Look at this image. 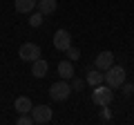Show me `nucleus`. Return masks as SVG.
I'll use <instances>...</instances> for the list:
<instances>
[{"instance_id": "obj_8", "label": "nucleus", "mask_w": 134, "mask_h": 125, "mask_svg": "<svg viewBox=\"0 0 134 125\" xmlns=\"http://www.w3.org/2000/svg\"><path fill=\"white\" fill-rule=\"evenodd\" d=\"M31 98L29 96H18L16 98V103H14V110L18 112V114H31Z\"/></svg>"}, {"instance_id": "obj_14", "label": "nucleus", "mask_w": 134, "mask_h": 125, "mask_svg": "<svg viewBox=\"0 0 134 125\" xmlns=\"http://www.w3.org/2000/svg\"><path fill=\"white\" fill-rule=\"evenodd\" d=\"M43 16H45L43 11H38V14H31V16H29V25H31V27H40V25L45 22Z\"/></svg>"}, {"instance_id": "obj_10", "label": "nucleus", "mask_w": 134, "mask_h": 125, "mask_svg": "<svg viewBox=\"0 0 134 125\" xmlns=\"http://www.w3.org/2000/svg\"><path fill=\"white\" fill-rule=\"evenodd\" d=\"M47 69H49V65H47V60H43V58H38V60L31 62V74L36 78H45L47 76Z\"/></svg>"}, {"instance_id": "obj_15", "label": "nucleus", "mask_w": 134, "mask_h": 125, "mask_svg": "<svg viewBox=\"0 0 134 125\" xmlns=\"http://www.w3.org/2000/svg\"><path fill=\"white\" fill-rule=\"evenodd\" d=\"M69 85H72L74 92H81L83 85H85V81H81V78H74V76H72V83H69Z\"/></svg>"}, {"instance_id": "obj_13", "label": "nucleus", "mask_w": 134, "mask_h": 125, "mask_svg": "<svg viewBox=\"0 0 134 125\" xmlns=\"http://www.w3.org/2000/svg\"><path fill=\"white\" fill-rule=\"evenodd\" d=\"M56 7H58V2H56V0H38V9L43 11L45 16L54 14V11H56Z\"/></svg>"}, {"instance_id": "obj_17", "label": "nucleus", "mask_w": 134, "mask_h": 125, "mask_svg": "<svg viewBox=\"0 0 134 125\" xmlns=\"http://www.w3.org/2000/svg\"><path fill=\"white\" fill-rule=\"evenodd\" d=\"M65 54H67V58H69V60H78V58H81V52H78V49H74V47H69Z\"/></svg>"}, {"instance_id": "obj_11", "label": "nucleus", "mask_w": 134, "mask_h": 125, "mask_svg": "<svg viewBox=\"0 0 134 125\" xmlns=\"http://www.w3.org/2000/svg\"><path fill=\"white\" fill-rule=\"evenodd\" d=\"M36 5H38V0H16L14 2V7H16L18 14H31Z\"/></svg>"}, {"instance_id": "obj_5", "label": "nucleus", "mask_w": 134, "mask_h": 125, "mask_svg": "<svg viewBox=\"0 0 134 125\" xmlns=\"http://www.w3.org/2000/svg\"><path fill=\"white\" fill-rule=\"evenodd\" d=\"M31 116H34V123L45 125V123L52 121L54 112H52V107H49V105H36V107H31Z\"/></svg>"}, {"instance_id": "obj_7", "label": "nucleus", "mask_w": 134, "mask_h": 125, "mask_svg": "<svg viewBox=\"0 0 134 125\" xmlns=\"http://www.w3.org/2000/svg\"><path fill=\"white\" fill-rule=\"evenodd\" d=\"M112 65H114V54L112 52H100L94 60V67H98L100 72H107Z\"/></svg>"}, {"instance_id": "obj_16", "label": "nucleus", "mask_w": 134, "mask_h": 125, "mask_svg": "<svg viewBox=\"0 0 134 125\" xmlns=\"http://www.w3.org/2000/svg\"><path fill=\"white\" fill-rule=\"evenodd\" d=\"M34 123V116H29V114H20L18 116V125H31Z\"/></svg>"}, {"instance_id": "obj_3", "label": "nucleus", "mask_w": 134, "mask_h": 125, "mask_svg": "<svg viewBox=\"0 0 134 125\" xmlns=\"http://www.w3.org/2000/svg\"><path fill=\"white\" fill-rule=\"evenodd\" d=\"M72 85L63 78L60 83H54L52 87H49V98L52 101H65V98H69V94H72Z\"/></svg>"}, {"instance_id": "obj_9", "label": "nucleus", "mask_w": 134, "mask_h": 125, "mask_svg": "<svg viewBox=\"0 0 134 125\" xmlns=\"http://www.w3.org/2000/svg\"><path fill=\"white\" fill-rule=\"evenodd\" d=\"M85 83H87V85H92V87L103 85V83H105V74H100V69H98V67H94V69H90V72H87Z\"/></svg>"}, {"instance_id": "obj_1", "label": "nucleus", "mask_w": 134, "mask_h": 125, "mask_svg": "<svg viewBox=\"0 0 134 125\" xmlns=\"http://www.w3.org/2000/svg\"><path fill=\"white\" fill-rule=\"evenodd\" d=\"M92 101H94L96 105H100V107H107L112 101H114V92H112V87L107 85V83L96 85L94 87V94H92Z\"/></svg>"}, {"instance_id": "obj_12", "label": "nucleus", "mask_w": 134, "mask_h": 125, "mask_svg": "<svg viewBox=\"0 0 134 125\" xmlns=\"http://www.w3.org/2000/svg\"><path fill=\"white\" fill-rule=\"evenodd\" d=\"M58 74H60V78H65V81H69V78L74 76V65H72L69 58L58 62Z\"/></svg>"}, {"instance_id": "obj_2", "label": "nucleus", "mask_w": 134, "mask_h": 125, "mask_svg": "<svg viewBox=\"0 0 134 125\" xmlns=\"http://www.w3.org/2000/svg\"><path fill=\"white\" fill-rule=\"evenodd\" d=\"M105 83L112 87V89H119V87L125 83V67H121V65H112V67L105 72Z\"/></svg>"}, {"instance_id": "obj_4", "label": "nucleus", "mask_w": 134, "mask_h": 125, "mask_svg": "<svg viewBox=\"0 0 134 125\" xmlns=\"http://www.w3.org/2000/svg\"><path fill=\"white\" fill-rule=\"evenodd\" d=\"M18 56L23 58L25 62H34V60L40 58V47L36 43H23L20 49H18Z\"/></svg>"}, {"instance_id": "obj_18", "label": "nucleus", "mask_w": 134, "mask_h": 125, "mask_svg": "<svg viewBox=\"0 0 134 125\" xmlns=\"http://www.w3.org/2000/svg\"><path fill=\"white\" fill-rule=\"evenodd\" d=\"M121 89H123L125 96H132V94H134V85H132V83H130V85H127V83H123V85H121Z\"/></svg>"}, {"instance_id": "obj_6", "label": "nucleus", "mask_w": 134, "mask_h": 125, "mask_svg": "<svg viewBox=\"0 0 134 125\" xmlns=\"http://www.w3.org/2000/svg\"><path fill=\"white\" fill-rule=\"evenodd\" d=\"M54 47L58 52H67V49L72 47V36L67 29H58L56 34H54Z\"/></svg>"}]
</instances>
